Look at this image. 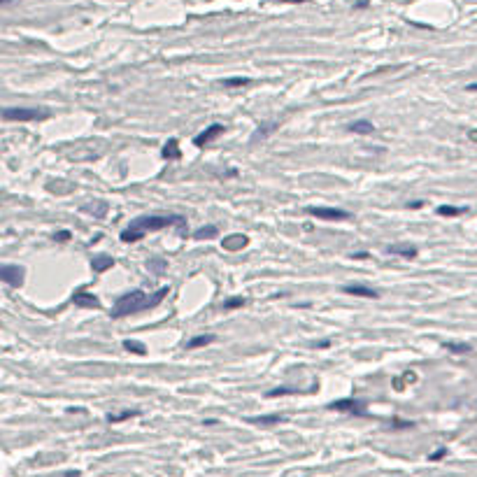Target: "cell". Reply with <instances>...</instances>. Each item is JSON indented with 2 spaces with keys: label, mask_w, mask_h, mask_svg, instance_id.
I'll list each match as a JSON object with an SVG mask.
<instances>
[{
  "label": "cell",
  "mask_w": 477,
  "mask_h": 477,
  "mask_svg": "<svg viewBox=\"0 0 477 477\" xmlns=\"http://www.w3.org/2000/svg\"><path fill=\"white\" fill-rule=\"evenodd\" d=\"M66 477H79V470H68Z\"/></svg>",
  "instance_id": "33"
},
{
  "label": "cell",
  "mask_w": 477,
  "mask_h": 477,
  "mask_svg": "<svg viewBox=\"0 0 477 477\" xmlns=\"http://www.w3.org/2000/svg\"><path fill=\"white\" fill-rule=\"evenodd\" d=\"M444 349H450L452 354H468L472 347L468 342H444Z\"/></svg>",
  "instance_id": "23"
},
{
  "label": "cell",
  "mask_w": 477,
  "mask_h": 477,
  "mask_svg": "<svg viewBox=\"0 0 477 477\" xmlns=\"http://www.w3.org/2000/svg\"><path fill=\"white\" fill-rule=\"evenodd\" d=\"M329 410L347 412V414H356V417H363V414H366V403H363V401H356V398H342V401H333V403H331Z\"/></svg>",
  "instance_id": "5"
},
{
  "label": "cell",
  "mask_w": 477,
  "mask_h": 477,
  "mask_svg": "<svg viewBox=\"0 0 477 477\" xmlns=\"http://www.w3.org/2000/svg\"><path fill=\"white\" fill-rule=\"evenodd\" d=\"M342 291L349 293V296H359V298H379L377 291L370 289V286H363V284H345Z\"/></svg>",
  "instance_id": "9"
},
{
  "label": "cell",
  "mask_w": 477,
  "mask_h": 477,
  "mask_svg": "<svg viewBox=\"0 0 477 477\" xmlns=\"http://www.w3.org/2000/svg\"><path fill=\"white\" fill-rule=\"evenodd\" d=\"M351 133H356V135H373L375 133V126H373V121H368V119H356V121H351L349 126Z\"/></svg>",
  "instance_id": "12"
},
{
  "label": "cell",
  "mask_w": 477,
  "mask_h": 477,
  "mask_svg": "<svg viewBox=\"0 0 477 477\" xmlns=\"http://www.w3.org/2000/svg\"><path fill=\"white\" fill-rule=\"evenodd\" d=\"M54 240H58V242H68L70 240V230H58L54 235Z\"/></svg>",
  "instance_id": "29"
},
{
  "label": "cell",
  "mask_w": 477,
  "mask_h": 477,
  "mask_svg": "<svg viewBox=\"0 0 477 477\" xmlns=\"http://www.w3.org/2000/svg\"><path fill=\"white\" fill-rule=\"evenodd\" d=\"M161 156H163V159H168V161H177V159H182L180 142H177L175 137H172V140H168V142L163 144V149H161Z\"/></svg>",
  "instance_id": "15"
},
{
  "label": "cell",
  "mask_w": 477,
  "mask_h": 477,
  "mask_svg": "<svg viewBox=\"0 0 477 477\" xmlns=\"http://www.w3.org/2000/svg\"><path fill=\"white\" fill-rule=\"evenodd\" d=\"M305 212L317 217V219H326V221L349 219V212H347V210H340V207H307Z\"/></svg>",
  "instance_id": "6"
},
{
  "label": "cell",
  "mask_w": 477,
  "mask_h": 477,
  "mask_svg": "<svg viewBox=\"0 0 477 477\" xmlns=\"http://www.w3.org/2000/svg\"><path fill=\"white\" fill-rule=\"evenodd\" d=\"M72 303H75L77 307H100V301L94 296V293H88V291H84V289H77L75 293H72Z\"/></svg>",
  "instance_id": "8"
},
{
  "label": "cell",
  "mask_w": 477,
  "mask_h": 477,
  "mask_svg": "<svg viewBox=\"0 0 477 477\" xmlns=\"http://www.w3.org/2000/svg\"><path fill=\"white\" fill-rule=\"evenodd\" d=\"M286 422L284 414H263V417H252L249 424H256V426H273V424H282Z\"/></svg>",
  "instance_id": "16"
},
{
  "label": "cell",
  "mask_w": 477,
  "mask_h": 477,
  "mask_svg": "<svg viewBox=\"0 0 477 477\" xmlns=\"http://www.w3.org/2000/svg\"><path fill=\"white\" fill-rule=\"evenodd\" d=\"M447 456V447H440V450H435L433 454L428 456V461H440V459H444Z\"/></svg>",
  "instance_id": "28"
},
{
  "label": "cell",
  "mask_w": 477,
  "mask_h": 477,
  "mask_svg": "<svg viewBox=\"0 0 477 477\" xmlns=\"http://www.w3.org/2000/svg\"><path fill=\"white\" fill-rule=\"evenodd\" d=\"M468 207H454V205H440L438 214L440 217H459V214H466Z\"/></svg>",
  "instance_id": "20"
},
{
  "label": "cell",
  "mask_w": 477,
  "mask_h": 477,
  "mask_svg": "<svg viewBox=\"0 0 477 477\" xmlns=\"http://www.w3.org/2000/svg\"><path fill=\"white\" fill-rule=\"evenodd\" d=\"M277 3H291V5H298V3H310V0H277Z\"/></svg>",
  "instance_id": "32"
},
{
  "label": "cell",
  "mask_w": 477,
  "mask_h": 477,
  "mask_svg": "<svg viewBox=\"0 0 477 477\" xmlns=\"http://www.w3.org/2000/svg\"><path fill=\"white\" fill-rule=\"evenodd\" d=\"M140 412L137 410H124V412H119V414H110L107 417V422L110 424H119V422H126V419H131V417H137Z\"/></svg>",
  "instance_id": "24"
},
{
  "label": "cell",
  "mask_w": 477,
  "mask_h": 477,
  "mask_svg": "<svg viewBox=\"0 0 477 477\" xmlns=\"http://www.w3.org/2000/svg\"><path fill=\"white\" fill-rule=\"evenodd\" d=\"M247 245H249V237L242 235V233H235V235L224 237V249H228V252H240V249L247 247Z\"/></svg>",
  "instance_id": "10"
},
{
  "label": "cell",
  "mask_w": 477,
  "mask_h": 477,
  "mask_svg": "<svg viewBox=\"0 0 477 477\" xmlns=\"http://www.w3.org/2000/svg\"><path fill=\"white\" fill-rule=\"evenodd\" d=\"M47 116H49V112L38 110V107H5L3 110L5 121H42Z\"/></svg>",
  "instance_id": "3"
},
{
  "label": "cell",
  "mask_w": 477,
  "mask_h": 477,
  "mask_svg": "<svg viewBox=\"0 0 477 477\" xmlns=\"http://www.w3.org/2000/svg\"><path fill=\"white\" fill-rule=\"evenodd\" d=\"M394 426H396V428H412L414 424H412V422H401V419H396Z\"/></svg>",
  "instance_id": "30"
},
{
  "label": "cell",
  "mask_w": 477,
  "mask_h": 477,
  "mask_svg": "<svg viewBox=\"0 0 477 477\" xmlns=\"http://www.w3.org/2000/svg\"><path fill=\"white\" fill-rule=\"evenodd\" d=\"M277 131V124H263V128H256V131L252 133V137H249V142H256V140H263V137H268L270 133Z\"/></svg>",
  "instance_id": "17"
},
{
  "label": "cell",
  "mask_w": 477,
  "mask_h": 477,
  "mask_svg": "<svg viewBox=\"0 0 477 477\" xmlns=\"http://www.w3.org/2000/svg\"><path fill=\"white\" fill-rule=\"evenodd\" d=\"M249 82H252L249 77H228V79H224L221 84H224L226 88H233V86H247Z\"/></svg>",
  "instance_id": "26"
},
{
  "label": "cell",
  "mask_w": 477,
  "mask_h": 477,
  "mask_svg": "<svg viewBox=\"0 0 477 477\" xmlns=\"http://www.w3.org/2000/svg\"><path fill=\"white\" fill-rule=\"evenodd\" d=\"M351 258H368V252H354Z\"/></svg>",
  "instance_id": "31"
},
{
  "label": "cell",
  "mask_w": 477,
  "mask_h": 477,
  "mask_svg": "<svg viewBox=\"0 0 477 477\" xmlns=\"http://www.w3.org/2000/svg\"><path fill=\"white\" fill-rule=\"evenodd\" d=\"M0 280L5 282V284L14 286V289H19L23 284V280H26V270L21 265L5 263V265H0Z\"/></svg>",
  "instance_id": "4"
},
{
  "label": "cell",
  "mask_w": 477,
  "mask_h": 477,
  "mask_svg": "<svg viewBox=\"0 0 477 477\" xmlns=\"http://www.w3.org/2000/svg\"><path fill=\"white\" fill-rule=\"evenodd\" d=\"M217 235H219V228H217V226H203V228H198L196 233H193L196 240H210V237H217Z\"/></svg>",
  "instance_id": "19"
},
{
  "label": "cell",
  "mask_w": 477,
  "mask_h": 477,
  "mask_svg": "<svg viewBox=\"0 0 477 477\" xmlns=\"http://www.w3.org/2000/svg\"><path fill=\"white\" fill-rule=\"evenodd\" d=\"M468 135H470V140H475V142H477V131H470Z\"/></svg>",
  "instance_id": "36"
},
{
  "label": "cell",
  "mask_w": 477,
  "mask_h": 477,
  "mask_svg": "<svg viewBox=\"0 0 477 477\" xmlns=\"http://www.w3.org/2000/svg\"><path fill=\"white\" fill-rule=\"evenodd\" d=\"M242 305H247V298H242V296H235V298H228V301H224V310H235V307H242Z\"/></svg>",
  "instance_id": "27"
},
{
  "label": "cell",
  "mask_w": 477,
  "mask_h": 477,
  "mask_svg": "<svg viewBox=\"0 0 477 477\" xmlns=\"http://www.w3.org/2000/svg\"><path fill=\"white\" fill-rule=\"evenodd\" d=\"M422 205H424V203H422V200H414V203H412V205H410V207H412V210H417V207H422Z\"/></svg>",
  "instance_id": "34"
},
{
  "label": "cell",
  "mask_w": 477,
  "mask_h": 477,
  "mask_svg": "<svg viewBox=\"0 0 477 477\" xmlns=\"http://www.w3.org/2000/svg\"><path fill=\"white\" fill-rule=\"evenodd\" d=\"M466 88H468V91H477V82H472V84H468V86H466Z\"/></svg>",
  "instance_id": "35"
},
{
  "label": "cell",
  "mask_w": 477,
  "mask_h": 477,
  "mask_svg": "<svg viewBox=\"0 0 477 477\" xmlns=\"http://www.w3.org/2000/svg\"><path fill=\"white\" fill-rule=\"evenodd\" d=\"M107 207H110V205L105 203V200H94V203H86V205H82V212L94 214L96 219H103L105 214H107Z\"/></svg>",
  "instance_id": "13"
},
{
  "label": "cell",
  "mask_w": 477,
  "mask_h": 477,
  "mask_svg": "<svg viewBox=\"0 0 477 477\" xmlns=\"http://www.w3.org/2000/svg\"><path fill=\"white\" fill-rule=\"evenodd\" d=\"M293 394H303L301 389H293V386H280V389H270L268 398H277V396H293Z\"/></svg>",
  "instance_id": "25"
},
{
  "label": "cell",
  "mask_w": 477,
  "mask_h": 477,
  "mask_svg": "<svg viewBox=\"0 0 477 477\" xmlns=\"http://www.w3.org/2000/svg\"><path fill=\"white\" fill-rule=\"evenodd\" d=\"M214 342V335H196L191 340L187 342V349H198V347H205V345H212Z\"/></svg>",
  "instance_id": "18"
},
{
  "label": "cell",
  "mask_w": 477,
  "mask_h": 477,
  "mask_svg": "<svg viewBox=\"0 0 477 477\" xmlns=\"http://www.w3.org/2000/svg\"><path fill=\"white\" fill-rule=\"evenodd\" d=\"M168 226H177L182 237H187V219L180 214H152V217H137L131 221L126 230H121V240L124 242H137L142 240L152 230H161Z\"/></svg>",
  "instance_id": "1"
},
{
  "label": "cell",
  "mask_w": 477,
  "mask_h": 477,
  "mask_svg": "<svg viewBox=\"0 0 477 477\" xmlns=\"http://www.w3.org/2000/svg\"><path fill=\"white\" fill-rule=\"evenodd\" d=\"M112 265H114V258L105 256V254H98V256H94V261H91V268H94L96 275H103L105 270H110Z\"/></svg>",
  "instance_id": "14"
},
{
  "label": "cell",
  "mask_w": 477,
  "mask_h": 477,
  "mask_svg": "<svg viewBox=\"0 0 477 477\" xmlns=\"http://www.w3.org/2000/svg\"><path fill=\"white\" fill-rule=\"evenodd\" d=\"M168 293H170V289H168V286H161L156 293H144L142 289L121 293V296L116 298V303L112 305L110 317L112 319H121V317H128V314L142 312V310H154V307H159L161 303L165 301V296H168Z\"/></svg>",
  "instance_id": "2"
},
{
  "label": "cell",
  "mask_w": 477,
  "mask_h": 477,
  "mask_svg": "<svg viewBox=\"0 0 477 477\" xmlns=\"http://www.w3.org/2000/svg\"><path fill=\"white\" fill-rule=\"evenodd\" d=\"M386 254H394V256H403V258H414L419 254V249L414 245H389Z\"/></svg>",
  "instance_id": "11"
},
{
  "label": "cell",
  "mask_w": 477,
  "mask_h": 477,
  "mask_svg": "<svg viewBox=\"0 0 477 477\" xmlns=\"http://www.w3.org/2000/svg\"><path fill=\"white\" fill-rule=\"evenodd\" d=\"M147 268L152 270L154 275H163V270L168 268V261H165V258H149V261H147Z\"/></svg>",
  "instance_id": "21"
},
{
  "label": "cell",
  "mask_w": 477,
  "mask_h": 477,
  "mask_svg": "<svg viewBox=\"0 0 477 477\" xmlns=\"http://www.w3.org/2000/svg\"><path fill=\"white\" fill-rule=\"evenodd\" d=\"M224 131H226L224 124H212V126H207L203 133H198V135L193 137V144H196V147H205V144H210L212 140H217Z\"/></svg>",
  "instance_id": "7"
},
{
  "label": "cell",
  "mask_w": 477,
  "mask_h": 477,
  "mask_svg": "<svg viewBox=\"0 0 477 477\" xmlns=\"http://www.w3.org/2000/svg\"><path fill=\"white\" fill-rule=\"evenodd\" d=\"M124 349L133 351V354H137V356H144V354H147V347H144L142 342H137V340H124Z\"/></svg>",
  "instance_id": "22"
}]
</instances>
